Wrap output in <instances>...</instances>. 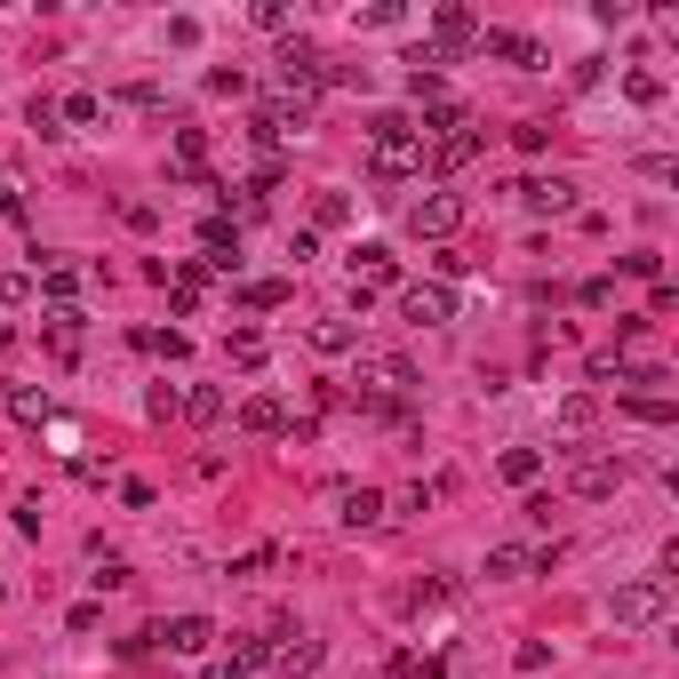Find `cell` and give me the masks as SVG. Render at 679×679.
<instances>
[{
    "instance_id": "ba28073f",
    "label": "cell",
    "mask_w": 679,
    "mask_h": 679,
    "mask_svg": "<svg viewBox=\"0 0 679 679\" xmlns=\"http://www.w3.org/2000/svg\"><path fill=\"white\" fill-rule=\"evenodd\" d=\"M471 49H480V56H503V64H520V73H543V64H552V56L528 41V32H503V24H480V41H471Z\"/></svg>"
},
{
    "instance_id": "60d3db41",
    "label": "cell",
    "mask_w": 679,
    "mask_h": 679,
    "mask_svg": "<svg viewBox=\"0 0 679 679\" xmlns=\"http://www.w3.org/2000/svg\"><path fill=\"white\" fill-rule=\"evenodd\" d=\"M120 216H128V232H152V224H160V209H152V200H128Z\"/></svg>"
},
{
    "instance_id": "484cf974",
    "label": "cell",
    "mask_w": 679,
    "mask_h": 679,
    "mask_svg": "<svg viewBox=\"0 0 679 679\" xmlns=\"http://www.w3.org/2000/svg\"><path fill=\"white\" fill-rule=\"evenodd\" d=\"M224 360H232V368H264V336H256V328H232V336H224Z\"/></svg>"
},
{
    "instance_id": "d6986e66",
    "label": "cell",
    "mask_w": 679,
    "mask_h": 679,
    "mask_svg": "<svg viewBox=\"0 0 679 679\" xmlns=\"http://www.w3.org/2000/svg\"><path fill=\"white\" fill-rule=\"evenodd\" d=\"M471 128V105H464V96H439V105H424V128L416 136H432V145H439V136H464Z\"/></svg>"
},
{
    "instance_id": "8992f818",
    "label": "cell",
    "mask_w": 679,
    "mask_h": 679,
    "mask_svg": "<svg viewBox=\"0 0 679 679\" xmlns=\"http://www.w3.org/2000/svg\"><path fill=\"white\" fill-rule=\"evenodd\" d=\"M376 288H400V256L392 248H352V312H368Z\"/></svg>"
},
{
    "instance_id": "ffe728a7",
    "label": "cell",
    "mask_w": 679,
    "mask_h": 679,
    "mask_svg": "<svg viewBox=\"0 0 679 679\" xmlns=\"http://www.w3.org/2000/svg\"><path fill=\"white\" fill-rule=\"evenodd\" d=\"M0 400H9V416H17V424H32V432L56 424V400H49V392H32V384H9Z\"/></svg>"
},
{
    "instance_id": "f1b7e54d",
    "label": "cell",
    "mask_w": 679,
    "mask_h": 679,
    "mask_svg": "<svg viewBox=\"0 0 679 679\" xmlns=\"http://www.w3.org/2000/svg\"><path fill=\"white\" fill-rule=\"evenodd\" d=\"M624 407H632L639 424H671V416H679V407H671V392H632Z\"/></svg>"
},
{
    "instance_id": "ab89813d",
    "label": "cell",
    "mask_w": 679,
    "mask_h": 679,
    "mask_svg": "<svg viewBox=\"0 0 679 679\" xmlns=\"http://www.w3.org/2000/svg\"><path fill=\"white\" fill-rule=\"evenodd\" d=\"M264 32H288V9H280V0H256V9H248Z\"/></svg>"
},
{
    "instance_id": "7bdbcfd3",
    "label": "cell",
    "mask_w": 679,
    "mask_h": 679,
    "mask_svg": "<svg viewBox=\"0 0 679 679\" xmlns=\"http://www.w3.org/2000/svg\"><path fill=\"white\" fill-rule=\"evenodd\" d=\"M0 216H24V192H17L9 177H0Z\"/></svg>"
},
{
    "instance_id": "8fae6325",
    "label": "cell",
    "mask_w": 679,
    "mask_h": 679,
    "mask_svg": "<svg viewBox=\"0 0 679 679\" xmlns=\"http://www.w3.org/2000/svg\"><path fill=\"white\" fill-rule=\"evenodd\" d=\"M360 384H376L384 400H407V384H416V368H407L400 352H360Z\"/></svg>"
},
{
    "instance_id": "ac0fdd59",
    "label": "cell",
    "mask_w": 679,
    "mask_h": 679,
    "mask_svg": "<svg viewBox=\"0 0 679 679\" xmlns=\"http://www.w3.org/2000/svg\"><path fill=\"white\" fill-rule=\"evenodd\" d=\"M592 424H600V400H592V392H567V400H560V416H552L560 439H592Z\"/></svg>"
},
{
    "instance_id": "cb8c5ba5",
    "label": "cell",
    "mask_w": 679,
    "mask_h": 679,
    "mask_svg": "<svg viewBox=\"0 0 679 679\" xmlns=\"http://www.w3.org/2000/svg\"><path fill=\"white\" fill-rule=\"evenodd\" d=\"M496 471H503L512 488H535V480H543V448H503V464H496Z\"/></svg>"
},
{
    "instance_id": "74e56055",
    "label": "cell",
    "mask_w": 679,
    "mask_h": 679,
    "mask_svg": "<svg viewBox=\"0 0 679 679\" xmlns=\"http://www.w3.org/2000/svg\"><path fill=\"white\" fill-rule=\"evenodd\" d=\"M512 145H520V152H543V145H552V128H543V120H520Z\"/></svg>"
},
{
    "instance_id": "d590c367",
    "label": "cell",
    "mask_w": 679,
    "mask_h": 679,
    "mask_svg": "<svg viewBox=\"0 0 679 679\" xmlns=\"http://www.w3.org/2000/svg\"><path fill=\"white\" fill-rule=\"evenodd\" d=\"M344 216H352L344 192H320V200H312V224H344Z\"/></svg>"
},
{
    "instance_id": "d6a6232c",
    "label": "cell",
    "mask_w": 679,
    "mask_h": 679,
    "mask_svg": "<svg viewBox=\"0 0 679 679\" xmlns=\"http://www.w3.org/2000/svg\"><path fill=\"white\" fill-rule=\"evenodd\" d=\"M624 96L632 105H664V81L656 73H624Z\"/></svg>"
},
{
    "instance_id": "6da1fadb",
    "label": "cell",
    "mask_w": 679,
    "mask_h": 679,
    "mask_svg": "<svg viewBox=\"0 0 679 679\" xmlns=\"http://www.w3.org/2000/svg\"><path fill=\"white\" fill-rule=\"evenodd\" d=\"M368 168H376L384 184H400V177H416V168H424V136H416L407 113H384L376 128H368Z\"/></svg>"
},
{
    "instance_id": "30bf717a",
    "label": "cell",
    "mask_w": 679,
    "mask_h": 679,
    "mask_svg": "<svg viewBox=\"0 0 679 679\" xmlns=\"http://www.w3.org/2000/svg\"><path fill=\"white\" fill-rule=\"evenodd\" d=\"M272 671H280V679H312L320 671V639L312 632H280V639H272Z\"/></svg>"
},
{
    "instance_id": "52a82bcc",
    "label": "cell",
    "mask_w": 679,
    "mask_h": 679,
    "mask_svg": "<svg viewBox=\"0 0 679 679\" xmlns=\"http://www.w3.org/2000/svg\"><path fill=\"white\" fill-rule=\"evenodd\" d=\"M567 488L584 496V503H607L624 488V456H575V471H567Z\"/></svg>"
},
{
    "instance_id": "44dd1931",
    "label": "cell",
    "mask_w": 679,
    "mask_h": 679,
    "mask_svg": "<svg viewBox=\"0 0 679 679\" xmlns=\"http://www.w3.org/2000/svg\"><path fill=\"white\" fill-rule=\"evenodd\" d=\"M41 328H49V352H56V360H81V328H88L81 304H73V312H49Z\"/></svg>"
},
{
    "instance_id": "8d00e7d4",
    "label": "cell",
    "mask_w": 679,
    "mask_h": 679,
    "mask_svg": "<svg viewBox=\"0 0 679 679\" xmlns=\"http://www.w3.org/2000/svg\"><path fill=\"white\" fill-rule=\"evenodd\" d=\"M73 480H88V488H105V480H113V464H105V456H73Z\"/></svg>"
},
{
    "instance_id": "e575fe53",
    "label": "cell",
    "mask_w": 679,
    "mask_h": 679,
    "mask_svg": "<svg viewBox=\"0 0 679 679\" xmlns=\"http://www.w3.org/2000/svg\"><path fill=\"white\" fill-rule=\"evenodd\" d=\"M432 496H439V480H432V488H407L400 503H384V512H407V520H424V512H432Z\"/></svg>"
},
{
    "instance_id": "4dcf8cb0",
    "label": "cell",
    "mask_w": 679,
    "mask_h": 679,
    "mask_svg": "<svg viewBox=\"0 0 679 679\" xmlns=\"http://www.w3.org/2000/svg\"><path fill=\"white\" fill-rule=\"evenodd\" d=\"M145 416H152V424L184 416V392H177V384H152V392H145Z\"/></svg>"
},
{
    "instance_id": "f546056e",
    "label": "cell",
    "mask_w": 679,
    "mask_h": 679,
    "mask_svg": "<svg viewBox=\"0 0 679 679\" xmlns=\"http://www.w3.org/2000/svg\"><path fill=\"white\" fill-rule=\"evenodd\" d=\"M24 128H32V136H64V113H56V96H32V105H24Z\"/></svg>"
},
{
    "instance_id": "3957f363",
    "label": "cell",
    "mask_w": 679,
    "mask_h": 679,
    "mask_svg": "<svg viewBox=\"0 0 679 679\" xmlns=\"http://www.w3.org/2000/svg\"><path fill=\"white\" fill-rule=\"evenodd\" d=\"M464 192H424L416 200V209H407V232H416V241H439V248H448L456 241V232H464Z\"/></svg>"
},
{
    "instance_id": "7a4b0ae2",
    "label": "cell",
    "mask_w": 679,
    "mask_h": 679,
    "mask_svg": "<svg viewBox=\"0 0 679 679\" xmlns=\"http://www.w3.org/2000/svg\"><path fill=\"white\" fill-rule=\"evenodd\" d=\"M607 616H616V632H648V624L671 616V584H664V575H632V584H616Z\"/></svg>"
},
{
    "instance_id": "5bb4252c",
    "label": "cell",
    "mask_w": 679,
    "mask_h": 679,
    "mask_svg": "<svg viewBox=\"0 0 679 679\" xmlns=\"http://www.w3.org/2000/svg\"><path fill=\"white\" fill-rule=\"evenodd\" d=\"M520 200H528L535 216H575V184H567V177H528Z\"/></svg>"
},
{
    "instance_id": "836d02e7",
    "label": "cell",
    "mask_w": 679,
    "mask_h": 679,
    "mask_svg": "<svg viewBox=\"0 0 679 679\" xmlns=\"http://www.w3.org/2000/svg\"><path fill=\"white\" fill-rule=\"evenodd\" d=\"M624 272H632V280H664V256L656 248H632V256H616Z\"/></svg>"
},
{
    "instance_id": "4fadbf2b",
    "label": "cell",
    "mask_w": 679,
    "mask_h": 679,
    "mask_svg": "<svg viewBox=\"0 0 679 679\" xmlns=\"http://www.w3.org/2000/svg\"><path fill=\"white\" fill-rule=\"evenodd\" d=\"M304 344H312V352H360V328L344 320V312H320V320H304Z\"/></svg>"
},
{
    "instance_id": "b9f144b4",
    "label": "cell",
    "mask_w": 679,
    "mask_h": 679,
    "mask_svg": "<svg viewBox=\"0 0 679 679\" xmlns=\"http://www.w3.org/2000/svg\"><path fill=\"white\" fill-rule=\"evenodd\" d=\"M607 296H616V280H607V272H600V280H584V288H575V304H592V312H600Z\"/></svg>"
},
{
    "instance_id": "2e32d148",
    "label": "cell",
    "mask_w": 679,
    "mask_h": 679,
    "mask_svg": "<svg viewBox=\"0 0 679 679\" xmlns=\"http://www.w3.org/2000/svg\"><path fill=\"white\" fill-rule=\"evenodd\" d=\"M480 145H488V128L439 136V145H432V168H439V177H456V168H471V160H480Z\"/></svg>"
},
{
    "instance_id": "7c38bea8",
    "label": "cell",
    "mask_w": 679,
    "mask_h": 679,
    "mask_svg": "<svg viewBox=\"0 0 679 679\" xmlns=\"http://www.w3.org/2000/svg\"><path fill=\"white\" fill-rule=\"evenodd\" d=\"M209 639H216L209 616H168V624H160V648H168V656H209Z\"/></svg>"
},
{
    "instance_id": "1f68e13d",
    "label": "cell",
    "mask_w": 679,
    "mask_h": 679,
    "mask_svg": "<svg viewBox=\"0 0 679 679\" xmlns=\"http://www.w3.org/2000/svg\"><path fill=\"white\" fill-rule=\"evenodd\" d=\"M56 113H64V128H96V113H105V105H96V96L81 88V96H64V105H56Z\"/></svg>"
},
{
    "instance_id": "5b68a950",
    "label": "cell",
    "mask_w": 679,
    "mask_h": 679,
    "mask_svg": "<svg viewBox=\"0 0 679 679\" xmlns=\"http://www.w3.org/2000/svg\"><path fill=\"white\" fill-rule=\"evenodd\" d=\"M400 320H416V328H448V320H456V288H439V280H407V288H400Z\"/></svg>"
},
{
    "instance_id": "9a60e30c",
    "label": "cell",
    "mask_w": 679,
    "mask_h": 679,
    "mask_svg": "<svg viewBox=\"0 0 679 679\" xmlns=\"http://www.w3.org/2000/svg\"><path fill=\"white\" fill-rule=\"evenodd\" d=\"M241 432H256V439L288 432V400H280V392H248V400H241Z\"/></svg>"
},
{
    "instance_id": "7402d4cb",
    "label": "cell",
    "mask_w": 679,
    "mask_h": 679,
    "mask_svg": "<svg viewBox=\"0 0 679 679\" xmlns=\"http://www.w3.org/2000/svg\"><path fill=\"white\" fill-rule=\"evenodd\" d=\"M41 296H49V312H73L81 272H73V264H41Z\"/></svg>"
},
{
    "instance_id": "f35d334b",
    "label": "cell",
    "mask_w": 679,
    "mask_h": 679,
    "mask_svg": "<svg viewBox=\"0 0 679 679\" xmlns=\"http://www.w3.org/2000/svg\"><path fill=\"white\" fill-rule=\"evenodd\" d=\"M272 560H280V552H272V543H256V552H241V560H232V575H264Z\"/></svg>"
},
{
    "instance_id": "d4e9b609",
    "label": "cell",
    "mask_w": 679,
    "mask_h": 679,
    "mask_svg": "<svg viewBox=\"0 0 679 679\" xmlns=\"http://www.w3.org/2000/svg\"><path fill=\"white\" fill-rule=\"evenodd\" d=\"M136 352H160V360H184V328H136Z\"/></svg>"
},
{
    "instance_id": "83f0119b",
    "label": "cell",
    "mask_w": 679,
    "mask_h": 679,
    "mask_svg": "<svg viewBox=\"0 0 679 679\" xmlns=\"http://www.w3.org/2000/svg\"><path fill=\"white\" fill-rule=\"evenodd\" d=\"M128 575H136V567H128L120 552H105V543H96V575H88V584H96V592H120Z\"/></svg>"
},
{
    "instance_id": "4316f807",
    "label": "cell",
    "mask_w": 679,
    "mask_h": 679,
    "mask_svg": "<svg viewBox=\"0 0 679 679\" xmlns=\"http://www.w3.org/2000/svg\"><path fill=\"white\" fill-rule=\"evenodd\" d=\"M216 416H224V392L216 384H192L184 392V424H216Z\"/></svg>"
},
{
    "instance_id": "e0dca14e",
    "label": "cell",
    "mask_w": 679,
    "mask_h": 679,
    "mask_svg": "<svg viewBox=\"0 0 679 679\" xmlns=\"http://www.w3.org/2000/svg\"><path fill=\"white\" fill-rule=\"evenodd\" d=\"M336 520H344V528L360 535V528H384L392 512H384V496H376V488H344V503H336Z\"/></svg>"
},
{
    "instance_id": "277c9868",
    "label": "cell",
    "mask_w": 679,
    "mask_h": 679,
    "mask_svg": "<svg viewBox=\"0 0 679 679\" xmlns=\"http://www.w3.org/2000/svg\"><path fill=\"white\" fill-rule=\"evenodd\" d=\"M471 41H480V17H471V9H456V0H448V9H432V32H424V56L432 64H448V56H464Z\"/></svg>"
},
{
    "instance_id": "9c48e42d",
    "label": "cell",
    "mask_w": 679,
    "mask_h": 679,
    "mask_svg": "<svg viewBox=\"0 0 679 679\" xmlns=\"http://www.w3.org/2000/svg\"><path fill=\"white\" fill-rule=\"evenodd\" d=\"M264 664H272V639H232L224 656L200 664V679H248V671H264Z\"/></svg>"
},
{
    "instance_id": "603a6c76",
    "label": "cell",
    "mask_w": 679,
    "mask_h": 679,
    "mask_svg": "<svg viewBox=\"0 0 679 679\" xmlns=\"http://www.w3.org/2000/svg\"><path fill=\"white\" fill-rule=\"evenodd\" d=\"M232 304H241V312H280L288 280H241V288H232Z\"/></svg>"
}]
</instances>
